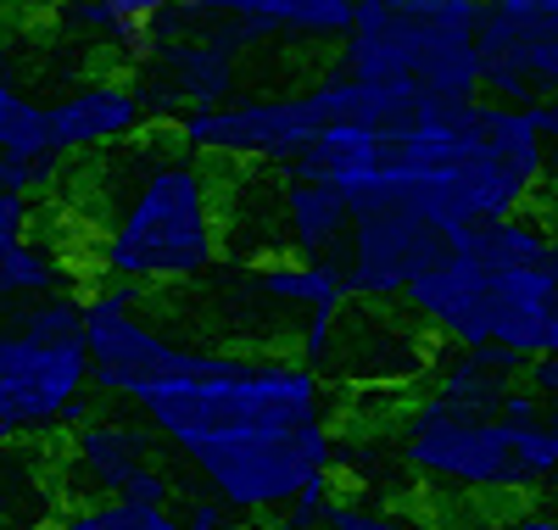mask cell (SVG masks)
Masks as SVG:
<instances>
[{
	"label": "cell",
	"instance_id": "1",
	"mask_svg": "<svg viewBox=\"0 0 558 530\" xmlns=\"http://www.w3.org/2000/svg\"><path fill=\"white\" fill-rule=\"evenodd\" d=\"M162 458L196 480L229 519H279L313 480H336V385L286 352H229L134 402Z\"/></svg>",
	"mask_w": 558,
	"mask_h": 530
},
{
	"label": "cell",
	"instance_id": "2",
	"mask_svg": "<svg viewBox=\"0 0 558 530\" xmlns=\"http://www.w3.org/2000/svg\"><path fill=\"white\" fill-rule=\"evenodd\" d=\"M89 240L84 257L107 285L179 291L223 263V190L173 129H140L78 179Z\"/></svg>",
	"mask_w": 558,
	"mask_h": 530
},
{
	"label": "cell",
	"instance_id": "3",
	"mask_svg": "<svg viewBox=\"0 0 558 530\" xmlns=\"http://www.w3.org/2000/svg\"><path fill=\"white\" fill-rule=\"evenodd\" d=\"M386 453L402 480L436 497H542L558 486V419L463 413L425 385L397 408Z\"/></svg>",
	"mask_w": 558,
	"mask_h": 530
},
{
	"label": "cell",
	"instance_id": "4",
	"mask_svg": "<svg viewBox=\"0 0 558 530\" xmlns=\"http://www.w3.org/2000/svg\"><path fill=\"white\" fill-rule=\"evenodd\" d=\"M486 0H352L336 73L380 95L475 101Z\"/></svg>",
	"mask_w": 558,
	"mask_h": 530
},
{
	"label": "cell",
	"instance_id": "5",
	"mask_svg": "<svg viewBox=\"0 0 558 530\" xmlns=\"http://www.w3.org/2000/svg\"><path fill=\"white\" fill-rule=\"evenodd\" d=\"M101 408L84 352V297L0 308V447L57 442Z\"/></svg>",
	"mask_w": 558,
	"mask_h": 530
},
{
	"label": "cell",
	"instance_id": "6",
	"mask_svg": "<svg viewBox=\"0 0 558 530\" xmlns=\"http://www.w3.org/2000/svg\"><path fill=\"white\" fill-rule=\"evenodd\" d=\"M397 95L363 89L347 73H324L307 89L291 95H235L223 107L184 112L173 123V140L202 162H235V168H274L286 173L330 123H375Z\"/></svg>",
	"mask_w": 558,
	"mask_h": 530
},
{
	"label": "cell",
	"instance_id": "7",
	"mask_svg": "<svg viewBox=\"0 0 558 530\" xmlns=\"http://www.w3.org/2000/svg\"><path fill=\"white\" fill-rule=\"evenodd\" d=\"M274 34L241 17H196L191 7L168 12L162 23L146 28L134 51L129 84L146 101V118L173 129L184 112H207L235 101L241 89V57L263 51Z\"/></svg>",
	"mask_w": 558,
	"mask_h": 530
},
{
	"label": "cell",
	"instance_id": "8",
	"mask_svg": "<svg viewBox=\"0 0 558 530\" xmlns=\"http://www.w3.org/2000/svg\"><path fill=\"white\" fill-rule=\"evenodd\" d=\"M84 352H89V385L112 408H134L146 392L168 380H184L207 363L213 347H196L151 313V291L134 285H96L84 297Z\"/></svg>",
	"mask_w": 558,
	"mask_h": 530
},
{
	"label": "cell",
	"instance_id": "9",
	"mask_svg": "<svg viewBox=\"0 0 558 530\" xmlns=\"http://www.w3.org/2000/svg\"><path fill=\"white\" fill-rule=\"evenodd\" d=\"M447 252V234L430 229L425 218H413L402 207H368L352 218L336 268L347 285V302L363 308H397L408 297V285L425 274Z\"/></svg>",
	"mask_w": 558,
	"mask_h": 530
},
{
	"label": "cell",
	"instance_id": "10",
	"mask_svg": "<svg viewBox=\"0 0 558 530\" xmlns=\"http://www.w3.org/2000/svg\"><path fill=\"white\" fill-rule=\"evenodd\" d=\"M481 95L502 107H547L558 95V23L531 17L514 0L481 12Z\"/></svg>",
	"mask_w": 558,
	"mask_h": 530
},
{
	"label": "cell",
	"instance_id": "11",
	"mask_svg": "<svg viewBox=\"0 0 558 530\" xmlns=\"http://www.w3.org/2000/svg\"><path fill=\"white\" fill-rule=\"evenodd\" d=\"M162 447L157 436L140 419L129 413H89L78 430H68L57 458H51V486L62 492V508H78V503H118L123 486L157 463Z\"/></svg>",
	"mask_w": 558,
	"mask_h": 530
},
{
	"label": "cell",
	"instance_id": "12",
	"mask_svg": "<svg viewBox=\"0 0 558 530\" xmlns=\"http://www.w3.org/2000/svg\"><path fill=\"white\" fill-rule=\"evenodd\" d=\"M436 363L430 335L418 329L402 308H357V318L341 313L336 347L324 358V380H357L380 385V392H402V385L425 380Z\"/></svg>",
	"mask_w": 558,
	"mask_h": 530
},
{
	"label": "cell",
	"instance_id": "13",
	"mask_svg": "<svg viewBox=\"0 0 558 530\" xmlns=\"http://www.w3.org/2000/svg\"><path fill=\"white\" fill-rule=\"evenodd\" d=\"M140 129H151L146 101L140 89L129 84V73H96L73 84L62 101L45 107V146L51 157H101L123 140H134Z\"/></svg>",
	"mask_w": 558,
	"mask_h": 530
},
{
	"label": "cell",
	"instance_id": "14",
	"mask_svg": "<svg viewBox=\"0 0 558 530\" xmlns=\"http://www.w3.org/2000/svg\"><path fill=\"white\" fill-rule=\"evenodd\" d=\"M268 257H336L352 229V202L336 184L302 179V173H274L268 179Z\"/></svg>",
	"mask_w": 558,
	"mask_h": 530
},
{
	"label": "cell",
	"instance_id": "15",
	"mask_svg": "<svg viewBox=\"0 0 558 530\" xmlns=\"http://www.w3.org/2000/svg\"><path fill=\"white\" fill-rule=\"evenodd\" d=\"M39 207L23 196H0V308L78 291L68 268V246L57 234H39Z\"/></svg>",
	"mask_w": 558,
	"mask_h": 530
},
{
	"label": "cell",
	"instance_id": "16",
	"mask_svg": "<svg viewBox=\"0 0 558 530\" xmlns=\"http://www.w3.org/2000/svg\"><path fill=\"white\" fill-rule=\"evenodd\" d=\"M241 285L257 291V302L296 318V329L318 324V318L336 324L352 308L336 257H252V263H241Z\"/></svg>",
	"mask_w": 558,
	"mask_h": 530
},
{
	"label": "cell",
	"instance_id": "17",
	"mask_svg": "<svg viewBox=\"0 0 558 530\" xmlns=\"http://www.w3.org/2000/svg\"><path fill=\"white\" fill-rule=\"evenodd\" d=\"M196 17H241L268 34H296V39H336L352 28V0H184Z\"/></svg>",
	"mask_w": 558,
	"mask_h": 530
},
{
	"label": "cell",
	"instance_id": "18",
	"mask_svg": "<svg viewBox=\"0 0 558 530\" xmlns=\"http://www.w3.org/2000/svg\"><path fill=\"white\" fill-rule=\"evenodd\" d=\"M553 229L536 224L531 213H508V218H481L470 229H458L447 234V246L463 257V263H475L486 274H502V268H542L553 257Z\"/></svg>",
	"mask_w": 558,
	"mask_h": 530
},
{
	"label": "cell",
	"instance_id": "19",
	"mask_svg": "<svg viewBox=\"0 0 558 530\" xmlns=\"http://www.w3.org/2000/svg\"><path fill=\"white\" fill-rule=\"evenodd\" d=\"M17 530H184L173 508H134V503H78L39 514Z\"/></svg>",
	"mask_w": 558,
	"mask_h": 530
},
{
	"label": "cell",
	"instance_id": "20",
	"mask_svg": "<svg viewBox=\"0 0 558 530\" xmlns=\"http://www.w3.org/2000/svg\"><path fill=\"white\" fill-rule=\"evenodd\" d=\"M318 530H452V525L391 497H336Z\"/></svg>",
	"mask_w": 558,
	"mask_h": 530
},
{
	"label": "cell",
	"instance_id": "21",
	"mask_svg": "<svg viewBox=\"0 0 558 530\" xmlns=\"http://www.w3.org/2000/svg\"><path fill=\"white\" fill-rule=\"evenodd\" d=\"M0 157H51V146H45V107L28 101L7 68H0Z\"/></svg>",
	"mask_w": 558,
	"mask_h": 530
},
{
	"label": "cell",
	"instance_id": "22",
	"mask_svg": "<svg viewBox=\"0 0 558 530\" xmlns=\"http://www.w3.org/2000/svg\"><path fill=\"white\" fill-rule=\"evenodd\" d=\"M57 17H62V28H73L78 39L101 45V51H112V57H123V62H134L140 39H146V28H134V23L112 17L101 0H73V7H62Z\"/></svg>",
	"mask_w": 558,
	"mask_h": 530
},
{
	"label": "cell",
	"instance_id": "23",
	"mask_svg": "<svg viewBox=\"0 0 558 530\" xmlns=\"http://www.w3.org/2000/svg\"><path fill=\"white\" fill-rule=\"evenodd\" d=\"M62 173L57 157H0V196H23L34 202L39 190H51Z\"/></svg>",
	"mask_w": 558,
	"mask_h": 530
},
{
	"label": "cell",
	"instance_id": "24",
	"mask_svg": "<svg viewBox=\"0 0 558 530\" xmlns=\"http://www.w3.org/2000/svg\"><path fill=\"white\" fill-rule=\"evenodd\" d=\"M330 503H336V480H313V486L296 492V503L279 514V525L286 530H318L324 514H330Z\"/></svg>",
	"mask_w": 558,
	"mask_h": 530
},
{
	"label": "cell",
	"instance_id": "25",
	"mask_svg": "<svg viewBox=\"0 0 558 530\" xmlns=\"http://www.w3.org/2000/svg\"><path fill=\"white\" fill-rule=\"evenodd\" d=\"M179 525L184 530H229V525H235V519H229L213 497H202V492H179Z\"/></svg>",
	"mask_w": 558,
	"mask_h": 530
},
{
	"label": "cell",
	"instance_id": "26",
	"mask_svg": "<svg viewBox=\"0 0 558 530\" xmlns=\"http://www.w3.org/2000/svg\"><path fill=\"white\" fill-rule=\"evenodd\" d=\"M101 7H107L112 17L134 23V28H151V23H162L168 12H179L184 0H101Z\"/></svg>",
	"mask_w": 558,
	"mask_h": 530
},
{
	"label": "cell",
	"instance_id": "27",
	"mask_svg": "<svg viewBox=\"0 0 558 530\" xmlns=\"http://www.w3.org/2000/svg\"><path fill=\"white\" fill-rule=\"evenodd\" d=\"M492 530H558V503H520L514 514H502Z\"/></svg>",
	"mask_w": 558,
	"mask_h": 530
},
{
	"label": "cell",
	"instance_id": "28",
	"mask_svg": "<svg viewBox=\"0 0 558 530\" xmlns=\"http://www.w3.org/2000/svg\"><path fill=\"white\" fill-rule=\"evenodd\" d=\"M547 279H553V313H547V352H558V240L547 257Z\"/></svg>",
	"mask_w": 558,
	"mask_h": 530
},
{
	"label": "cell",
	"instance_id": "29",
	"mask_svg": "<svg viewBox=\"0 0 558 530\" xmlns=\"http://www.w3.org/2000/svg\"><path fill=\"white\" fill-rule=\"evenodd\" d=\"M536 129H542V140H553V146H558V95H553L547 107H536Z\"/></svg>",
	"mask_w": 558,
	"mask_h": 530
},
{
	"label": "cell",
	"instance_id": "30",
	"mask_svg": "<svg viewBox=\"0 0 558 530\" xmlns=\"http://www.w3.org/2000/svg\"><path fill=\"white\" fill-rule=\"evenodd\" d=\"M514 7H525L531 17H547V23H558V0H514Z\"/></svg>",
	"mask_w": 558,
	"mask_h": 530
},
{
	"label": "cell",
	"instance_id": "31",
	"mask_svg": "<svg viewBox=\"0 0 558 530\" xmlns=\"http://www.w3.org/2000/svg\"><path fill=\"white\" fill-rule=\"evenodd\" d=\"M12 7H28V12H62L73 0H12Z\"/></svg>",
	"mask_w": 558,
	"mask_h": 530
},
{
	"label": "cell",
	"instance_id": "32",
	"mask_svg": "<svg viewBox=\"0 0 558 530\" xmlns=\"http://www.w3.org/2000/svg\"><path fill=\"white\" fill-rule=\"evenodd\" d=\"M229 530H286V525H257V519H235Z\"/></svg>",
	"mask_w": 558,
	"mask_h": 530
}]
</instances>
